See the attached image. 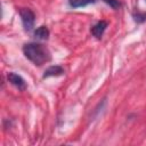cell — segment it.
Segmentation results:
<instances>
[{"label": "cell", "instance_id": "6da1fadb", "mask_svg": "<svg viewBox=\"0 0 146 146\" xmlns=\"http://www.w3.org/2000/svg\"><path fill=\"white\" fill-rule=\"evenodd\" d=\"M23 52L30 62H32L34 65H38V66H41L51 59L49 49L46 46L41 43H36V42L24 44Z\"/></svg>", "mask_w": 146, "mask_h": 146}, {"label": "cell", "instance_id": "7a4b0ae2", "mask_svg": "<svg viewBox=\"0 0 146 146\" xmlns=\"http://www.w3.org/2000/svg\"><path fill=\"white\" fill-rule=\"evenodd\" d=\"M19 16H21L24 30L27 32L31 31L34 26V21H35L34 13L29 8H22V9H19Z\"/></svg>", "mask_w": 146, "mask_h": 146}, {"label": "cell", "instance_id": "3957f363", "mask_svg": "<svg viewBox=\"0 0 146 146\" xmlns=\"http://www.w3.org/2000/svg\"><path fill=\"white\" fill-rule=\"evenodd\" d=\"M7 79H8V81L14 86V87H16L18 90H25L26 89V82H25V80L21 76V75H18V74H16V73H14V72H10V73H8V75H7Z\"/></svg>", "mask_w": 146, "mask_h": 146}, {"label": "cell", "instance_id": "277c9868", "mask_svg": "<svg viewBox=\"0 0 146 146\" xmlns=\"http://www.w3.org/2000/svg\"><path fill=\"white\" fill-rule=\"evenodd\" d=\"M106 27H107V22H106V21H99V22H97V23L91 27V33H92V35H94L95 38L100 39V38L103 36V34H104Z\"/></svg>", "mask_w": 146, "mask_h": 146}, {"label": "cell", "instance_id": "5b68a950", "mask_svg": "<svg viewBox=\"0 0 146 146\" xmlns=\"http://www.w3.org/2000/svg\"><path fill=\"white\" fill-rule=\"evenodd\" d=\"M64 74V68L59 65H52V66H49L44 73H43V79L46 78H50V76H59V75H63Z\"/></svg>", "mask_w": 146, "mask_h": 146}, {"label": "cell", "instance_id": "8992f818", "mask_svg": "<svg viewBox=\"0 0 146 146\" xmlns=\"http://www.w3.org/2000/svg\"><path fill=\"white\" fill-rule=\"evenodd\" d=\"M34 38L38 40H47L49 38V30L47 26H39L34 33H33Z\"/></svg>", "mask_w": 146, "mask_h": 146}, {"label": "cell", "instance_id": "52a82bcc", "mask_svg": "<svg viewBox=\"0 0 146 146\" xmlns=\"http://www.w3.org/2000/svg\"><path fill=\"white\" fill-rule=\"evenodd\" d=\"M95 1L96 0H68V3L73 8H81V7H86L90 3H95Z\"/></svg>", "mask_w": 146, "mask_h": 146}, {"label": "cell", "instance_id": "ba28073f", "mask_svg": "<svg viewBox=\"0 0 146 146\" xmlns=\"http://www.w3.org/2000/svg\"><path fill=\"white\" fill-rule=\"evenodd\" d=\"M105 3H107L108 6H111L113 9H117L120 6H121V3H120V1L119 0H103Z\"/></svg>", "mask_w": 146, "mask_h": 146}]
</instances>
